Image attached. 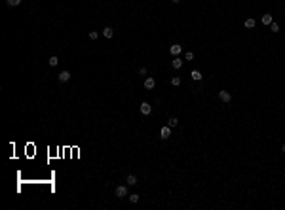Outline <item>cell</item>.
<instances>
[{"label": "cell", "instance_id": "17", "mask_svg": "<svg viewBox=\"0 0 285 210\" xmlns=\"http://www.w3.org/2000/svg\"><path fill=\"white\" fill-rule=\"evenodd\" d=\"M129 202H133V204H135V202H139V195H135V193H133V195H129Z\"/></svg>", "mask_w": 285, "mask_h": 210}, {"label": "cell", "instance_id": "6", "mask_svg": "<svg viewBox=\"0 0 285 210\" xmlns=\"http://www.w3.org/2000/svg\"><path fill=\"white\" fill-rule=\"evenodd\" d=\"M154 87H156V79L148 76V78L145 79V89H154Z\"/></svg>", "mask_w": 285, "mask_h": 210}, {"label": "cell", "instance_id": "12", "mask_svg": "<svg viewBox=\"0 0 285 210\" xmlns=\"http://www.w3.org/2000/svg\"><path fill=\"white\" fill-rule=\"evenodd\" d=\"M245 28H255V25H257V23H255V19H253V17H249V19H245Z\"/></svg>", "mask_w": 285, "mask_h": 210}, {"label": "cell", "instance_id": "23", "mask_svg": "<svg viewBox=\"0 0 285 210\" xmlns=\"http://www.w3.org/2000/svg\"><path fill=\"white\" fill-rule=\"evenodd\" d=\"M171 2H173V4H179V2H181V0H171Z\"/></svg>", "mask_w": 285, "mask_h": 210}, {"label": "cell", "instance_id": "22", "mask_svg": "<svg viewBox=\"0 0 285 210\" xmlns=\"http://www.w3.org/2000/svg\"><path fill=\"white\" fill-rule=\"evenodd\" d=\"M139 74H141V76H145V74H146V68L141 66V68H139Z\"/></svg>", "mask_w": 285, "mask_h": 210}, {"label": "cell", "instance_id": "5", "mask_svg": "<svg viewBox=\"0 0 285 210\" xmlns=\"http://www.w3.org/2000/svg\"><path fill=\"white\" fill-rule=\"evenodd\" d=\"M160 136L162 138H169V136H171V127H169V125H164V127L160 129Z\"/></svg>", "mask_w": 285, "mask_h": 210}, {"label": "cell", "instance_id": "19", "mask_svg": "<svg viewBox=\"0 0 285 210\" xmlns=\"http://www.w3.org/2000/svg\"><path fill=\"white\" fill-rule=\"evenodd\" d=\"M270 30H272V32H279V25H277V23H272V25H270Z\"/></svg>", "mask_w": 285, "mask_h": 210}, {"label": "cell", "instance_id": "3", "mask_svg": "<svg viewBox=\"0 0 285 210\" xmlns=\"http://www.w3.org/2000/svg\"><path fill=\"white\" fill-rule=\"evenodd\" d=\"M219 99H221L222 102H230V100H232V95H230V91H224V89H222V91H219Z\"/></svg>", "mask_w": 285, "mask_h": 210}, {"label": "cell", "instance_id": "9", "mask_svg": "<svg viewBox=\"0 0 285 210\" xmlns=\"http://www.w3.org/2000/svg\"><path fill=\"white\" fill-rule=\"evenodd\" d=\"M190 78H192L194 82H200L203 76H201V72H200V70H192V72H190Z\"/></svg>", "mask_w": 285, "mask_h": 210}, {"label": "cell", "instance_id": "7", "mask_svg": "<svg viewBox=\"0 0 285 210\" xmlns=\"http://www.w3.org/2000/svg\"><path fill=\"white\" fill-rule=\"evenodd\" d=\"M57 78H59V82L65 83V82H68V79H70V72H68V70H63L59 76H57Z\"/></svg>", "mask_w": 285, "mask_h": 210}, {"label": "cell", "instance_id": "10", "mask_svg": "<svg viewBox=\"0 0 285 210\" xmlns=\"http://www.w3.org/2000/svg\"><path fill=\"white\" fill-rule=\"evenodd\" d=\"M261 21H262V25H272V23H274V19H272V15H270V13H264Z\"/></svg>", "mask_w": 285, "mask_h": 210}, {"label": "cell", "instance_id": "2", "mask_svg": "<svg viewBox=\"0 0 285 210\" xmlns=\"http://www.w3.org/2000/svg\"><path fill=\"white\" fill-rule=\"evenodd\" d=\"M181 51H183V46H179V44H173L171 48H169V53H171L173 57H179V55H181Z\"/></svg>", "mask_w": 285, "mask_h": 210}, {"label": "cell", "instance_id": "14", "mask_svg": "<svg viewBox=\"0 0 285 210\" xmlns=\"http://www.w3.org/2000/svg\"><path fill=\"white\" fill-rule=\"evenodd\" d=\"M57 63H59V59H57L55 55H53V57H49V59H48V64H49V66H57Z\"/></svg>", "mask_w": 285, "mask_h": 210}, {"label": "cell", "instance_id": "8", "mask_svg": "<svg viewBox=\"0 0 285 210\" xmlns=\"http://www.w3.org/2000/svg\"><path fill=\"white\" fill-rule=\"evenodd\" d=\"M183 63H185V61H183L181 57H175V59L171 61V66H173V68H181V66H183Z\"/></svg>", "mask_w": 285, "mask_h": 210}, {"label": "cell", "instance_id": "18", "mask_svg": "<svg viewBox=\"0 0 285 210\" xmlns=\"http://www.w3.org/2000/svg\"><path fill=\"white\" fill-rule=\"evenodd\" d=\"M171 85H175V87H177V85H181V78H177V76L171 78Z\"/></svg>", "mask_w": 285, "mask_h": 210}, {"label": "cell", "instance_id": "4", "mask_svg": "<svg viewBox=\"0 0 285 210\" xmlns=\"http://www.w3.org/2000/svg\"><path fill=\"white\" fill-rule=\"evenodd\" d=\"M114 193H116V197H118V199H122V197H128V187H125V186H118Z\"/></svg>", "mask_w": 285, "mask_h": 210}, {"label": "cell", "instance_id": "21", "mask_svg": "<svg viewBox=\"0 0 285 210\" xmlns=\"http://www.w3.org/2000/svg\"><path fill=\"white\" fill-rule=\"evenodd\" d=\"M97 38H99V32H95V30L89 32V40H97Z\"/></svg>", "mask_w": 285, "mask_h": 210}, {"label": "cell", "instance_id": "1", "mask_svg": "<svg viewBox=\"0 0 285 210\" xmlns=\"http://www.w3.org/2000/svg\"><path fill=\"white\" fill-rule=\"evenodd\" d=\"M139 110H141V114H143V115H150V114H152V106H150L148 102H141Z\"/></svg>", "mask_w": 285, "mask_h": 210}, {"label": "cell", "instance_id": "15", "mask_svg": "<svg viewBox=\"0 0 285 210\" xmlns=\"http://www.w3.org/2000/svg\"><path fill=\"white\" fill-rule=\"evenodd\" d=\"M6 4H8L10 8H13V6H19L21 4V0H6Z\"/></svg>", "mask_w": 285, "mask_h": 210}, {"label": "cell", "instance_id": "16", "mask_svg": "<svg viewBox=\"0 0 285 210\" xmlns=\"http://www.w3.org/2000/svg\"><path fill=\"white\" fill-rule=\"evenodd\" d=\"M128 184H129V186H135V184H137V178H135L133 174H129V176H128Z\"/></svg>", "mask_w": 285, "mask_h": 210}, {"label": "cell", "instance_id": "13", "mask_svg": "<svg viewBox=\"0 0 285 210\" xmlns=\"http://www.w3.org/2000/svg\"><path fill=\"white\" fill-rule=\"evenodd\" d=\"M167 125H169V127H177V125H179V119H177V117H169L167 119Z\"/></svg>", "mask_w": 285, "mask_h": 210}, {"label": "cell", "instance_id": "20", "mask_svg": "<svg viewBox=\"0 0 285 210\" xmlns=\"http://www.w3.org/2000/svg\"><path fill=\"white\" fill-rule=\"evenodd\" d=\"M185 59H186V61H192V59H194V51H186V53H185Z\"/></svg>", "mask_w": 285, "mask_h": 210}, {"label": "cell", "instance_id": "24", "mask_svg": "<svg viewBox=\"0 0 285 210\" xmlns=\"http://www.w3.org/2000/svg\"><path fill=\"white\" fill-rule=\"evenodd\" d=\"M283 151H285V144H283Z\"/></svg>", "mask_w": 285, "mask_h": 210}, {"label": "cell", "instance_id": "11", "mask_svg": "<svg viewBox=\"0 0 285 210\" xmlns=\"http://www.w3.org/2000/svg\"><path fill=\"white\" fill-rule=\"evenodd\" d=\"M103 36H105V38H112V36H114V30H112L110 27H105V28H103Z\"/></svg>", "mask_w": 285, "mask_h": 210}]
</instances>
